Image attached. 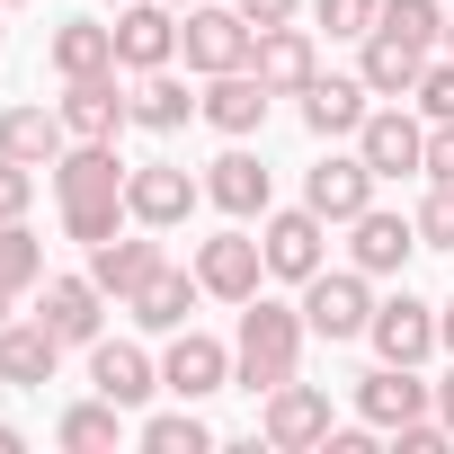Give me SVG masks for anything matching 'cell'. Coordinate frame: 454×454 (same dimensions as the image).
Masks as SVG:
<instances>
[{
	"instance_id": "cell-1",
	"label": "cell",
	"mask_w": 454,
	"mask_h": 454,
	"mask_svg": "<svg viewBox=\"0 0 454 454\" xmlns=\"http://www.w3.org/2000/svg\"><path fill=\"white\" fill-rule=\"evenodd\" d=\"M303 339H312V321H303L294 303H268V294H250V303H241V339H232V383L268 401L277 383H294V365H303Z\"/></svg>"
},
{
	"instance_id": "cell-2",
	"label": "cell",
	"mask_w": 454,
	"mask_h": 454,
	"mask_svg": "<svg viewBox=\"0 0 454 454\" xmlns=\"http://www.w3.org/2000/svg\"><path fill=\"white\" fill-rule=\"evenodd\" d=\"M178 54H187V72H250V54H259V27L241 19V10H214V0H196V10L178 19Z\"/></svg>"
},
{
	"instance_id": "cell-3",
	"label": "cell",
	"mask_w": 454,
	"mask_h": 454,
	"mask_svg": "<svg viewBox=\"0 0 454 454\" xmlns=\"http://www.w3.org/2000/svg\"><path fill=\"white\" fill-rule=\"evenodd\" d=\"M303 321H312V339H365V321H374V294H365V268H321V277H303Z\"/></svg>"
},
{
	"instance_id": "cell-4",
	"label": "cell",
	"mask_w": 454,
	"mask_h": 454,
	"mask_svg": "<svg viewBox=\"0 0 454 454\" xmlns=\"http://www.w3.org/2000/svg\"><path fill=\"white\" fill-rule=\"evenodd\" d=\"M259 436H268L277 454H312V445L330 436V392H321V383H303V374H294V383H277V392H268V410H259Z\"/></svg>"
},
{
	"instance_id": "cell-5",
	"label": "cell",
	"mask_w": 454,
	"mask_h": 454,
	"mask_svg": "<svg viewBox=\"0 0 454 454\" xmlns=\"http://www.w3.org/2000/svg\"><path fill=\"white\" fill-rule=\"evenodd\" d=\"M125 214L143 223V232H178V223L196 214V178L178 160H143V169H125Z\"/></svg>"
},
{
	"instance_id": "cell-6",
	"label": "cell",
	"mask_w": 454,
	"mask_h": 454,
	"mask_svg": "<svg viewBox=\"0 0 454 454\" xmlns=\"http://www.w3.org/2000/svg\"><path fill=\"white\" fill-rule=\"evenodd\" d=\"M259 277H268V250H259L250 232H214V241H196V286H205L214 303H250Z\"/></svg>"
},
{
	"instance_id": "cell-7",
	"label": "cell",
	"mask_w": 454,
	"mask_h": 454,
	"mask_svg": "<svg viewBox=\"0 0 454 454\" xmlns=\"http://www.w3.org/2000/svg\"><path fill=\"white\" fill-rule=\"evenodd\" d=\"M356 152H365L374 178H410V169H427V125H419L410 107H374V116L356 125Z\"/></svg>"
},
{
	"instance_id": "cell-8",
	"label": "cell",
	"mask_w": 454,
	"mask_h": 454,
	"mask_svg": "<svg viewBox=\"0 0 454 454\" xmlns=\"http://www.w3.org/2000/svg\"><path fill=\"white\" fill-rule=\"evenodd\" d=\"M63 125L72 143H116V125H134V98L116 90V72H90V81H63Z\"/></svg>"
},
{
	"instance_id": "cell-9",
	"label": "cell",
	"mask_w": 454,
	"mask_h": 454,
	"mask_svg": "<svg viewBox=\"0 0 454 454\" xmlns=\"http://www.w3.org/2000/svg\"><path fill=\"white\" fill-rule=\"evenodd\" d=\"M365 339H374V356H383V365H419V356L436 348V303H419V294L401 286L392 303H374Z\"/></svg>"
},
{
	"instance_id": "cell-10",
	"label": "cell",
	"mask_w": 454,
	"mask_h": 454,
	"mask_svg": "<svg viewBox=\"0 0 454 454\" xmlns=\"http://www.w3.org/2000/svg\"><path fill=\"white\" fill-rule=\"evenodd\" d=\"M178 54V10L169 0H125L116 10V63L125 72H160Z\"/></svg>"
},
{
	"instance_id": "cell-11",
	"label": "cell",
	"mask_w": 454,
	"mask_h": 454,
	"mask_svg": "<svg viewBox=\"0 0 454 454\" xmlns=\"http://www.w3.org/2000/svg\"><path fill=\"white\" fill-rule=\"evenodd\" d=\"M303 205H312L321 223H356V214L374 205V169H365V152H330V160L303 178Z\"/></svg>"
},
{
	"instance_id": "cell-12",
	"label": "cell",
	"mask_w": 454,
	"mask_h": 454,
	"mask_svg": "<svg viewBox=\"0 0 454 454\" xmlns=\"http://www.w3.org/2000/svg\"><path fill=\"white\" fill-rule=\"evenodd\" d=\"M356 410H365V427H410L436 410V383H419V365H374L356 383Z\"/></svg>"
},
{
	"instance_id": "cell-13",
	"label": "cell",
	"mask_w": 454,
	"mask_h": 454,
	"mask_svg": "<svg viewBox=\"0 0 454 454\" xmlns=\"http://www.w3.org/2000/svg\"><path fill=\"white\" fill-rule=\"evenodd\" d=\"M321 232H330V223L312 214V205H294V214H268L259 223V250H268V277H321Z\"/></svg>"
},
{
	"instance_id": "cell-14",
	"label": "cell",
	"mask_w": 454,
	"mask_h": 454,
	"mask_svg": "<svg viewBox=\"0 0 454 454\" xmlns=\"http://www.w3.org/2000/svg\"><path fill=\"white\" fill-rule=\"evenodd\" d=\"M348 259L365 268V277H401L410 268V250H419V214H383V205H365L356 223H348Z\"/></svg>"
},
{
	"instance_id": "cell-15",
	"label": "cell",
	"mask_w": 454,
	"mask_h": 454,
	"mask_svg": "<svg viewBox=\"0 0 454 454\" xmlns=\"http://www.w3.org/2000/svg\"><path fill=\"white\" fill-rule=\"evenodd\" d=\"M160 383H169L178 401H205V392L232 383V348L205 339V330H178V339H169V356H160Z\"/></svg>"
},
{
	"instance_id": "cell-16",
	"label": "cell",
	"mask_w": 454,
	"mask_h": 454,
	"mask_svg": "<svg viewBox=\"0 0 454 454\" xmlns=\"http://www.w3.org/2000/svg\"><path fill=\"white\" fill-rule=\"evenodd\" d=\"M250 72H259L277 98H303V90L321 81V54H312V36L286 19V27H259V54H250Z\"/></svg>"
},
{
	"instance_id": "cell-17",
	"label": "cell",
	"mask_w": 454,
	"mask_h": 454,
	"mask_svg": "<svg viewBox=\"0 0 454 454\" xmlns=\"http://www.w3.org/2000/svg\"><path fill=\"white\" fill-rule=\"evenodd\" d=\"M36 321L63 339V348H98V321H107V294L90 286V277H45V303H36Z\"/></svg>"
},
{
	"instance_id": "cell-18",
	"label": "cell",
	"mask_w": 454,
	"mask_h": 454,
	"mask_svg": "<svg viewBox=\"0 0 454 454\" xmlns=\"http://www.w3.org/2000/svg\"><path fill=\"white\" fill-rule=\"evenodd\" d=\"M268 98H277V90H268L259 72H214V81H205V125L241 143V134L268 125Z\"/></svg>"
},
{
	"instance_id": "cell-19",
	"label": "cell",
	"mask_w": 454,
	"mask_h": 454,
	"mask_svg": "<svg viewBox=\"0 0 454 454\" xmlns=\"http://www.w3.org/2000/svg\"><path fill=\"white\" fill-rule=\"evenodd\" d=\"M63 365V339L45 321H0V383H19V392H45Z\"/></svg>"
},
{
	"instance_id": "cell-20",
	"label": "cell",
	"mask_w": 454,
	"mask_h": 454,
	"mask_svg": "<svg viewBox=\"0 0 454 454\" xmlns=\"http://www.w3.org/2000/svg\"><path fill=\"white\" fill-rule=\"evenodd\" d=\"M0 152H10V160H27V169H54V160L72 152L63 107H0Z\"/></svg>"
},
{
	"instance_id": "cell-21",
	"label": "cell",
	"mask_w": 454,
	"mask_h": 454,
	"mask_svg": "<svg viewBox=\"0 0 454 454\" xmlns=\"http://www.w3.org/2000/svg\"><path fill=\"white\" fill-rule=\"evenodd\" d=\"M196 294H205V286H196V268H169V259H160V268H152V277L125 294V312H134L143 330H187Z\"/></svg>"
},
{
	"instance_id": "cell-22",
	"label": "cell",
	"mask_w": 454,
	"mask_h": 454,
	"mask_svg": "<svg viewBox=\"0 0 454 454\" xmlns=\"http://www.w3.org/2000/svg\"><path fill=\"white\" fill-rule=\"evenodd\" d=\"M419 72H427V45H410V36H392V27H374V36H365L356 81H365L374 98H410V90H419Z\"/></svg>"
},
{
	"instance_id": "cell-23",
	"label": "cell",
	"mask_w": 454,
	"mask_h": 454,
	"mask_svg": "<svg viewBox=\"0 0 454 454\" xmlns=\"http://www.w3.org/2000/svg\"><path fill=\"white\" fill-rule=\"evenodd\" d=\"M54 187H63V205L125 196V160H116V143H72V152L54 160Z\"/></svg>"
},
{
	"instance_id": "cell-24",
	"label": "cell",
	"mask_w": 454,
	"mask_h": 454,
	"mask_svg": "<svg viewBox=\"0 0 454 454\" xmlns=\"http://www.w3.org/2000/svg\"><path fill=\"white\" fill-rule=\"evenodd\" d=\"M90 383H98L107 401H125V410H134V401H152V392H160V365H152L134 339H98V348H90Z\"/></svg>"
},
{
	"instance_id": "cell-25",
	"label": "cell",
	"mask_w": 454,
	"mask_h": 454,
	"mask_svg": "<svg viewBox=\"0 0 454 454\" xmlns=\"http://www.w3.org/2000/svg\"><path fill=\"white\" fill-rule=\"evenodd\" d=\"M45 63H54L63 81L125 72V63H116V27H98V19H63V27H54V45H45Z\"/></svg>"
},
{
	"instance_id": "cell-26",
	"label": "cell",
	"mask_w": 454,
	"mask_h": 454,
	"mask_svg": "<svg viewBox=\"0 0 454 454\" xmlns=\"http://www.w3.org/2000/svg\"><path fill=\"white\" fill-rule=\"evenodd\" d=\"M365 98H374V90H365V81H339V72H321V81H312V90H303V125H312V134H321V143H339V134H356V125H365V116H374V107H365Z\"/></svg>"
},
{
	"instance_id": "cell-27",
	"label": "cell",
	"mask_w": 454,
	"mask_h": 454,
	"mask_svg": "<svg viewBox=\"0 0 454 454\" xmlns=\"http://www.w3.org/2000/svg\"><path fill=\"white\" fill-rule=\"evenodd\" d=\"M205 196H214L223 214H241V223H250V214H268V169H259L250 152H223V160L205 169Z\"/></svg>"
},
{
	"instance_id": "cell-28",
	"label": "cell",
	"mask_w": 454,
	"mask_h": 454,
	"mask_svg": "<svg viewBox=\"0 0 454 454\" xmlns=\"http://www.w3.org/2000/svg\"><path fill=\"white\" fill-rule=\"evenodd\" d=\"M187 116H205V98H187V81H169V63L143 72V90H134V125H143V134H178Z\"/></svg>"
},
{
	"instance_id": "cell-29",
	"label": "cell",
	"mask_w": 454,
	"mask_h": 454,
	"mask_svg": "<svg viewBox=\"0 0 454 454\" xmlns=\"http://www.w3.org/2000/svg\"><path fill=\"white\" fill-rule=\"evenodd\" d=\"M152 268H160V241H98V250H90V286L116 294V303H125Z\"/></svg>"
},
{
	"instance_id": "cell-30",
	"label": "cell",
	"mask_w": 454,
	"mask_h": 454,
	"mask_svg": "<svg viewBox=\"0 0 454 454\" xmlns=\"http://www.w3.org/2000/svg\"><path fill=\"white\" fill-rule=\"evenodd\" d=\"M54 436H63L72 454H107V445L125 436V401H107V392H98V401H81V410H63V427H54Z\"/></svg>"
},
{
	"instance_id": "cell-31",
	"label": "cell",
	"mask_w": 454,
	"mask_h": 454,
	"mask_svg": "<svg viewBox=\"0 0 454 454\" xmlns=\"http://www.w3.org/2000/svg\"><path fill=\"white\" fill-rule=\"evenodd\" d=\"M0 286H10V294L45 286V241L27 232V214H19V223H0Z\"/></svg>"
},
{
	"instance_id": "cell-32",
	"label": "cell",
	"mask_w": 454,
	"mask_h": 454,
	"mask_svg": "<svg viewBox=\"0 0 454 454\" xmlns=\"http://www.w3.org/2000/svg\"><path fill=\"white\" fill-rule=\"evenodd\" d=\"M214 445V427L196 419V401L187 410H160V419H143V454H205Z\"/></svg>"
},
{
	"instance_id": "cell-33",
	"label": "cell",
	"mask_w": 454,
	"mask_h": 454,
	"mask_svg": "<svg viewBox=\"0 0 454 454\" xmlns=\"http://www.w3.org/2000/svg\"><path fill=\"white\" fill-rule=\"evenodd\" d=\"M116 223H125V196H98V205H63V232H72L81 250L116 241Z\"/></svg>"
},
{
	"instance_id": "cell-34",
	"label": "cell",
	"mask_w": 454,
	"mask_h": 454,
	"mask_svg": "<svg viewBox=\"0 0 454 454\" xmlns=\"http://www.w3.org/2000/svg\"><path fill=\"white\" fill-rule=\"evenodd\" d=\"M374 27H392V36H410V45H436V36H445V10H436V0H383Z\"/></svg>"
},
{
	"instance_id": "cell-35",
	"label": "cell",
	"mask_w": 454,
	"mask_h": 454,
	"mask_svg": "<svg viewBox=\"0 0 454 454\" xmlns=\"http://www.w3.org/2000/svg\"><path fill=\"white\" fill-rule=\"evenodd\" d=\"M312 19H321L330 36H374V19H383V0H312Z\"/></svg>"
},
{
	"instance_id": "cell-36",
	"label": "cell",
	"mask_w": 454,
	"mask_h": 454,
	"mask_svg": "<svg viewBox=\"0 0 454 454\" xmlns=\"http://www.w3.org/2000/svg\"><path fill=\"white\" fill-rule=\"evenodd\" d=\"M419 250H454V187L427 178V205H419Z\"/></svg>"
},
{
	"instance_id": "cell-37",
	"label": "cell",
	"mask_w": 454,
	"mask_h": 454,
	"mask_svg": "<svg viewBox=\"0 0 454 454\" xmlns=\"http://www.w3.org/2000/svg\"><path fill=\"white\" fill-rule=\"evenodd\" d=\"M410 98H419V116H427V125H454V63H427Z\"/></svg>"
},
{
	"instance_id": "cell-38",
	"label": "cell",
	"mask_w": 454,
	"mask_h": 454,
	"mask_svg": "<svg viewBox=\"0 0 454 454\" xmlns=\"http://www.w3.org/2000/svg\"><path fill=\"white\" fill-rule=\"evenodd\" d=\"M27 196H36V169L0 152V223H19V214H27Z\"/></svg>"
},
{
	"instance_id": "cell-39",
	"label": "cell",
	"mask_w": 454,
	"mask_h": 454,
	"mask_svg": "<svg viewBox=\"0 0 454 454\" xmlns=\"http://www.w3.org/2000/svg\"><path fill=\"white\" fill-rule=\"evenodd\" d=\"M445 436H454L445 419H410V427H392V454H436Z\"/></svg>"
},
{
	"instance_id": "cell-40",
	"label": "cell",
	"mask_w": 454,
	"mask_h": 454,
	"mask_svg": "<svg viewBox=\"0 0 454 454\" xmlns=\"http://www.w3.org/2000/svg\"><path fill=\"white\" fill-rule=\"evenodd\" d=\"M427 178L454 187V125H427Z\"/></svg>"
},
{
	"instance_id": "cell-41",
	"label": "cell",
	"mask_w": 454,
	"mask_h": 454,
	"mask_svg": "<svg viewBox=\"0 0 454 454\" xmlns=\"http://www.w3.org/2000/svg\"><path fill=\"white\" fill-rule=\"evenodd\" d=\"M232 10H241V19H250V27H286V19H294V10H303V0H232Z\"/></svg>"
},
{
	"instance_id": "cell-42",
	"label": "cell",
	"mask_w": 454,
	"mask_h": 454,
	"mask_svg": "<svg viewBox=\"0 0 454 454\" xmlns=\"http://www.w3.org/2000/svg\"><path fill=\"white\" fill-rule=\"evenodd\" d=\"M436 419L454 427V365H445V383H436Z\"/></svg>"
},
{
	"instance_id": "cell-43",
	"label": "cell",
	"mask_w": 454,
	"mask_h": 454,
	"mask_svg": "<svg viewBox=\"0 0 454 454\" xmlns=\"http://www.w3.org/2000/svg\"><path fill=\"white\" fill-rule=\"evenodd\" d=\"M436 348H454V303H436Z\"/></svg>"
},
{
	"instance_id": "cell-44",
	"label": "cell",
	"mask_w": 454,
	"mask_h": 454,
	"mask_svg": "<svg viewBox=\"0 0 454 454\" xmlns=\"http://www.w3.org/2000/svg\"><path fill=\"white\" fill-rule=\"evenodd\" d=\"M19 445H27V436H19V427H0V454H19Z\"/></svg>"
},
{
	"instance_id": "cell-45",
	"label": "cell",
	"mask_w": 454,
	"mask_h": 454,
	"mask_svg": "<svg viewBox=\"0 0 454 454\" xmlns=\"http://www.w3.org/2000/svg\"><path fill=\"white\" fill-rule=\"evenodd\" d=\"M0 321H10V286H0Z\"/></svg>"
},
{
	"instance_id": "cell-46",
	"label": "cell",
	"mask_w": 454,
	"mask_h": 454,
	"mask_svg": "<svg viewBox=\"0 0 454 454\" xmlns=\"http://www.w3.org/2000/svg\"><path fill=\"white\" fill-rule=\"evenodd\" d=\"M169 10H196V0H169Z\"/></svg>"
},
{
	"instance_id": "cell-47",
	"label": "cell",
	"mask_w": 454,
	"mask_h": 454,
	"mask_svg": "<svg viewBox=\"0 0 454 454\" xmlns=\"http://www.w3.org/2000/svg\"><path fill=\"white\" fill-rule=\"evenodd\" d=\"M445 45H454V19H445Z\"/></svg>"
},
{
	"instance_id": "cell-48",
	"label": "cell",
	"mask_w": 454,
	"mask_h": 454,
	"mask_svg": "<svg viewBox=\"0 0 454 454\" xmlns=\"http://www.w3.org/2000/svg\"><path fill=\"white\" fill-rule=\"evenodd\" d=\"M0 10H19V0H0Z\"/></svg>"
}]
</instances>
